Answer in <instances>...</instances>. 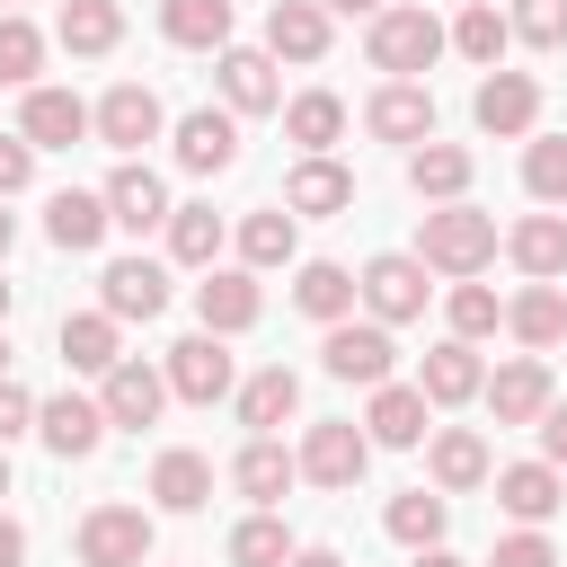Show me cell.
Returning <instances> with one entry per match:
<instances>
[{"instance_id": "17", "label": "cell", "mask_w": 567, "mask_h": 567, "mask_svg": "<svg viewBox=\"0 0 567 567\" xmlns=\"http://www.w3.org/2000/svg\"><path fill=\"white\" fill-rule=\"evenodd\" d=\"M496 478V514H514L523 532H540L558 505H567V470H549V461H505V470H487Z\"/></svg>"}, {"instance_id": "6", "label": "cell", "mask_w": 567, "mask_h": 567, "mask_svg": "<svg viewBox=\"0 0 567 567\" xmlns=\"http://www.w3.org/2000/svg\"><path fill=\"white\" fill-rule=\"evenodd\" d=\"M292 470H301L310 487H337V496H346V487L372 470V434H363V425H346V416H328V425H310V434H301Z\"/></svg>"}, {"instance_id": "37", "label": "cell", "mask_w": 567, "mask_h": 567, "mask_svg": "<svg viewBox=\"0 0 567 567\" xmlns=\"http://www.w3.org/2000/svg\"><path fill=\"white\" fill-rule=\"evenodd\" d=\"M159 35L186 53H221L230 44V0H159Z\"/></svg>"}, {"instance_id": "55", "label": "cell", "mask_w": 567, "mask_h": 567, "mask_svg": "<svg viewBox=\"0 0 567 567\" xmlns=\"http://www.w3.org/2000/svg\"><path fill=\"white\" fill-rule=\"evenodd\" d=\"M9 239H18V221H9V213H0V257H9Z\"/></svg>"}, {"instance_id": "21", "label": "cell", "mask_w": 567, "mask_h": 567, "mask_svg": "<svg viewBox=\"0 0 567 567\" xmlns=\"http://www.w3.org/2000/svg\"><path fill=\"white\" fill-rule=\"evenodd\" d=\"M425 470H434V496H461V487H487V434L478 425H434L425 434Z\"/></svg>"}, {"instance_id": "2", "label": "cell", "mask_w": 567, "mask_h": 567, "mask_svg": "<svg viewBox=\"0 0 567 567\" xmlns=\"http://www.w3.org/2000/svg\"><path fill=\"white\" fill-rule=\"evenodd\" d=\"M443 18L434 9H416V0H390L381 18H372V35H363V53H372V71L381 80H425L434 62H443Z\"/></svg>"}, {"instance_id": "24", "label": "cell", "mask_w": 567, "mask_h": 567, "mask_svg": "<svg viewBox=\"0 0 567 567\" xmlns=\"http://www.w3.org/2000/svg\"><path fill=\"white\" fill-rule=\"evenodd\" d=\"M151 505H159V514H204V505H213V461L186 452V443H168V452L151 461Z\"/></svg>"}, {"instance_id": "38", "label": "cell", "mask_w": 567, "mask_h": 567, "mask_svg": "<svg viewBox=\"0 0 567 567\" xmlns=\"http://www.w3.org/2000/svg\"><path fill=\"white\" fill-rule=\"evenodd\" d=\"M53 35H62V53H115L124 44V9L115 0H62Z\"/></svg>"}, {"instance_id": "15", "label": "cell", "mask_w": 567, "mask_h": 567, "mask_svg": "<svg viewBox=\"0 0 567 567\" xmlns=\"http://www.w3.org/2000/svg\"><path fill=\"white\" fill-rule=\"evenodd\" d=\"M257 310H266V292H257L248 266H204V284H195L204 337H239V328H257Z\"/></svg>"}, {"instance_id": "20", "label": "cell", "mask_w": 567, "mask_h": 567, "mask_svg": "<svg viewBox=\"0 0 567 567\" xmlns=\"http://www.w3.org/2000/svg\"><path fill=\"white\" fill-rule=\"evenodd\" d=\"M35 434H44V452H53V461H89V452L106 443V408H97V399H80V390L35 399Z\"/></svg>"}, {"instance_id": "8", "label": "cell", "mask_w": 567, "mask_h": 567, "mask_svg": "<svg viewBox=\"0 0 567 567\" xmlns=\"http://www.w3.org/2000/svg\"><path fill=\"white\" fill-rule=\"evenodd\" d=\"M470 124L496 133V142H523V133L540 124V80H532V71H487L478 97H470Z\"/></svg>"}, {"instance_id": "43", "label": "cell", "mask_w": 567, "mask_h": 567, "mask_svg": "<svg viewBox=\"0 0 567 567\" xmlns=\"http://www.w3.org/2000/svg\"><path fill=\"white\" fill-rule=\"evenodd\" d=\"M443 310H452V337H461V346H478V337H496V328H505V301H496L478 275H470V284H452V301H443Z\"/></svg>"}, {"instance_id": "29", "label": "cell", "mask_w": 567, "mask_h": 567, "mask_svg": "<svg viewBox=\"0 0 567 567\" xmlns=\"http://www.w3.org/2000/svg\"><path fill=\"white\" fill-rule=\"evenodd\" d=\"M266 53L275 62H319L328 53V9L319 0H275L266 9Z\"/></svg>"}, {"instance_id": "16", "label": "cell", "mask_w": 567, "mask_h": 567, "mask_svg": "<svg viewBox=\"0 0 567 567\" xmlns=\"http://www.w3.org/2000/svg\"><path fill=\"white\" fill-rule=\"evenodd\" d=\"M363 434H372V452H416V443L434 434L425 390H416V381H381V390H372V408H363Z\"/></svg>"}, {"instance_id": "40", "label": "cell", "mask_w": 567, "mask_h": 567, "mask_svg": "<svg viewBox=\"0 0 567 567\" xmlns=\"http://www.w3.org/2000/svg\"><path fill=\"white\" fill-rule=\"evenodd\" d=\"M390 540L399 549H434L443 540V523H452V496H434V487H408V496H390Z\"/></svg>"}, {"instance_id": "58", "label": "cell", "mask_w": 567, "mask_h": 567, "mask_svg": "<svg viewBox=\"0 0 567 567\" xmlns=\"http://www.w3.org/2000/svg\"><path fill=\"white\" fill-rule=\"evenodd\" d=\"M0 496H9V452H0Z\"/></svg>"}, {"instance_id": "33", "label": "cell", "mask_w": 567, "mask_h": 567, "mask_svg": "<svg viewBox=\"0 0 567 567\" xmlns=\"http://www.w3.org/2000/svg\"><path fill=\"white\" fill-rule=\"evenodd\" d=\"M292 257H301V221H292L284 204H257V213L239 221V266L266 275V266H292Z\"/></svg>"}, {"instance_id": "57", "label": "cell", "mask_w": 567, "mask_h": 567, "mask_svg": "<svg viewBox=\"0 0 567 567\" xmlns=\"http://www.w3.org/2000/svg\"><path fill=\"white\" fill-rule=\"evenodd\" d=\"M0 381H9V337H0Z\"/></svg>"}, {"instance_id": "26", "label": "cell", "mask_w": 567, "mask_h": 567, "mask_svg": "<svg viewBox=\"0 0 567 567\" xmlns=\"http://www.w3.org/2000/svg\"><path fill=\"white\" fill-rule=\"evenodd\" d=\"M106 230H115V221H106V195H89V186H62V195L44 204V239H53L62 257H89Z\"/></svg>"}, {"instance_id": "50", "label": "cell", "mask_w": 567, "mask_h": 567, "mask_svg": "<svg viewBox=\"0 0 567 567\" xmlns=\"http://www.w3.org/2000/svg\"><path fill=\"white\" fill-rule=\"evenodd\" d=\"M540 461H549V470H567V399H549V408H540Z\"/></svg>"}, {"instance_id": "22", "label": "cell", "mask_w": 567, "mask_h": 567, "mask_svg": "<svg viewBox=\"0 0 567 567\" xmlns=\"http://www.w3.org/2000/svg\"><path fill=\"white\" fill-rule=\"evenodd\" d=\"M80 133H89V106H80L71 89H44V80H35L27 106H18V142H27V151H71Z\"/></svg>"}, {"instance_id": "31", "label": "cell", "mask_w": 567, "mask_h": 567, "mask_svg": "<svg viewBox=\"0 0 567 567\" xmlns=\"http://www.w3.org/2000/svg\"><path fill=\"white\" fill-rule=\"evenodd\" d=\"M470 168H478V159H470L461 142H416V151H408V186H416L425 204H461V195H470Z\"/></svg>"}, {"instance_id": "1", "label": "cell", "mask_w": 567, "mask_h": 567, "mask_svg": "<svg viewBox=\"0 0 567 567\" xmlns=\"http://www.w3.org/2000/svg\"><path fill=\"white\" fill-rule=\"evenodd\" d=\"M416 266H434V275H452V284H470L487 257H496V213H478V204H434L425 221H416V248H408Z\"/></svg>"}, {"instance_id": "14", "label": "cell", "mask_w": 567, "mask_h": 567, "mask_svg": "<svg viewBox=\"0 0 567 567\" xmlns=\"http://www.w3.org/2000/svg\"><path fill=\"white\" fill-rule=\"evenodd\" d=\"M97 310L124 328V319H159L168 310V266L159 257H115L106 275H97Z\"/></svg>"}, {"instance_id": "18", "label": "cell", "mask_w": 567, "mask_h": 567, "mask_svg": "<svg viewBox=\"0 0 567 567\" xmlns=\"http://www.w3.org/2000/svg\"><path fill=\"white\" fill-rule=\"evenodd\" d=\"M97 195H106V221H115V230H133V239H142V230H168V213H177V204H168V186H159V168H142V159H124Z\"/></svg>"}, {"instance_id": "13", "label": "cell", "mask_w": 567, "mask_h": 567, "mask_svg": "<svg viewBox=\"0 0 567 567\" xmlns=\"http://www.w3.org/2000/svg\"><path fill=\"white\" fill-rule=\"evenodd\" d=\"M363 133L372 142H434V89L425 80H381L372 89V106H363Z\"/></svg>"}, {"instance_id": "42", "label": "cell", "mask_w": 567, "mask_h": 567, "mask_svg": "<svg viewBox=\"0 0 567 567\" xmlns=\"http://www.w3.org/2000/svg\"><path fill=\"white\" fill-rule=\"evenodd\" d=\"M35 71H44V35L18 9H0V89H35Z\"/></svg>"}, {"instance_id": "28", "label": "cell", "mask_w": 567, "mask_h": 567, "mask_svg": "<svg viewBox=\"0 0 567 567\" xmlns=\"http://www.w3.org/2000/svg\"><path fill=\"white\" fill-rule=\"evenodd\" d=\"M292 478H301V470H292V452H284V443H275V434H248V452H239V461H230V487H239V496H248V505H257V514H275V505H284V487H292Z\"/></svg>"}, {"instance_id": "12", "label": "cell", "mask_w": 567, "mask_h": 567, "mask_svg": "<svg viewBox=\"0 0 567 567\" xmlns=\"http://www.w3.org/2000/svg\"><path fill=\"white\" fill-rule=\"evenodd\" d=\"M213 80H221V106H230V115L284 106V80H275V53H266V44H221V53H213Z\"/></svg>"}, {"instance_id": "52", "label": "cell", "mask_w": 567, "mask_h": 567, "mask_svg": "<svg viewBox=\"0 0 567 567\" xmlns=\"http://www.w3.org/2000/svg\"><path fill=\"white\" fill-rule=\"evenodd\" d=\"M284 567H346V558H337V549H328V540H310V549H292V558H284Z\"/></svg>"}, {"instance_id": "9", "label": "cell", "mask_w": 567, "mask_h": 567, "mask_svg": "<svg viewBox=\"0 0 567 567\" xmlns=\"http://www.w3.org/2000/svg\"><path fill=\"white\" fill-rule=\"evenodd\" d=\"M177 168L186 177H230L239 168V115L230 106H186L177 115Z\"/></svg>"}, {"instance_id": "35", "label": "cell", "mask_w": 567, "mask_h": 567, "mask_svg": "<svg viewBox=\"0 0 567 567\" xmlns=\"http://www.w3.org/2000/svg\"><path fill=\"white\" fill-rule=\"evenodd\" d=\"M62 363H71V372H97V381H106V372L124 363V328H115L106 310H71V319H62Z\"/></svg>"}, {"instance_id": "25", "label": "cell", "mask_w": 567, "mask_h": 567, "mask_svg": "<svg viewBox=\"0 0 567 567\" xmlns=\"http://www.w3.org/2000/svg\"><path fill=\"white\" fill-rule=\"evenodd\" d=\"M505 257L532 275V284H567V213H523L505 230Z\"/></svg>"}, {"instance_id": "32", "label": "cell", "mask_w": 567, "mask_h": 567, "mask_svg": "<svg viewBox=\"0 0 567 567\" xmlns=\"http://www.w3.org/2000/svg\"><path fill=\"white\" fill-rule=\"evenodd\" d=\"M346 204H354V177H346L337 159H292V177H284V213H292V221H301V213L328 221V213H346Z\"/></svg>"}, {"instance_id": "36", "label": "cell", "mask_w": 567, "mask_h": 567, "mask_svg": "<svg viewBox=\"0 0 567 567\" xmlns=\"http://www.w3.org/2000/svg\"><path fill=\"white\" fill-rule=\"evenodd\" d=\"M284 133L301 142V159H328L337 133H346V97H337V89H301V97L284 106Z\"/></svg>"}, {"instance_id": "27", "label": "cell", "mask_w": 567, "mask_h": 567, "mask_svg": "<svg viewBox=\"0 0 567 567\" xmlns=\"http://www.w3.org/2000/svg\"><path fill=\"white\" fill-rule=\"evenodd\" d=\"M292 310L319 319V328L354 319V266H337V257H301V275H292Z\"/></svg>"}, {"instance_id": "49", "label": "cell", "mask_w": 567, "mask_h": 567, "mask_svg": "<svg viewBox=\"0 0 567 567\" xmlns=\"http://www.w3.org/2000/svg\"><path fill=\"white\" fill-rule=\"evenodd\" d=\"M27 177H35V151H27L18 133H0V204H9V195H18Z\"/></svg>"}, {"instance_id": "51", "label": "cell", "mask_w": 567, "mask_h": 567, "mask_svg": "<svg viewBox=\"0 0 567 567\" xmlns=\"http://www.w3.org/2000/svg\"><path fill=\"white\" fill-rule=\"evenodd\" d=\"M0 567H27V523L0 514Z\"/></svg>"}, {"instance_id": "30", "label": "cell", "mask_w": 567, "mask_h": 567, "mask_svg": "<svg viewBox=\"0 0 567 567\" xmlns=\"http://www.w3.org/2000/svg\"><path fill=\"white\" fill-rule=\"evenodd\" d=\"M284 416H301V372H292V363L248 372V381H239V425H248V434H275Z\"/></svg>"}, {"instance_id": "44", "label": "cell", "mask_w": 567, "mask_h": 567, "mask_svg": "<svg viewBox=\"0 0 567 567\" xmlns=\"http://www.w3.org/2000/svg\"><path fill=\"white\" fill-rule=\"evenodd\" d=\"M292 558V532L275 523V514H248L239 532H230V567H284Z\"/></svg>"}, {"instance_id": "47", "label": "cell", "mask_w": 567, "mask_h": 567, "mask_svg": "<svg viewBox=\"0 0 567 567\" xmlns=\"http://www.w3.org/2000/svg\"><path fill=\"white\" fill-rule=\"evenodd\" d=\"M487 567H558V549H549V540H540V532H505V540H496V558H487Z\"/></svg>"}, {"instance_id": "56", "label": "cell", "mask_w": 567, "mask_h": 567, "mask_svg": "<svg viewBox=\"0 0 567 567\" xmlns=\"http://www.w3.org/2000/svg\"><path fill=\"white\" fill-rule=\"evenodd\" d=\"M9 301H18V292H9V284H0V319H9Z\"/></svg>"}, {"instance_id": "46", "label": "cell", "mask_w": 567, "mask_h": 567, "mask_svg": "<svg viewBox=\"0 0 567 567\" xmlns=\"http://www.w3.org/2000/svg\"><path fill=\"white\" fill-rule=\"evenodd\" d=\"M505 27H514V44L558 53V44H567V0H514V9H505Z\"/></svg>"}, {"instance_id": "5", "label": "cell", "mask_w": 567, "mask_h": 567, "mask_svg": "<svg viewBox=\"0 0 567 567\" xmlns=\"http://www.w3.org/2000/svg\"><path fill=\"white\" fill-rule=\"evenodd\" d=\"M319 363H328V381H363V390H381L390 363H399V337H390L381 319H337V328L319 337Z\"/></svg>"}, {"instance_id": "34", "label": "cell", "mask_w": 567, "mask_h": 567, "mask_svg": "<svg viewBox=\"0 0 567 567\" xmlns=\"http://www.w3.org/2000/svg\"><path fill=\"white\" fill-rule=\"evenodd\" d=\"M505 328H514V346H558L567 337V284H523L514 301H505Z\"/></svg>"}, {"instance_id": "41", "label": "cell", "mask_w": 567, "mask_h": 567, "mask_svg": "<svg viewBox=\"0 0 567 567\" xmlns=\"http://www.w3.org/2000/svg\"><path fill=\"white\" fill-rule=\"evenodd\" d=\"M168 257L204 275V266L221 257V213H213V204H177V213H168Z\"/></svg>"}, {"instance_id": "53", "label": "cell", "mask_w": 567, "mask_h": 567, "mask_svg": "<svg viewBox=\"0 0 567 567\" xmlns=\"http://www.w3.org/2000/svg\"><path fill=\"white\" fill-rule=\"evenodd\" d=\"M408 567H470V558H461V549H443V540H434V549H408Z\"/></svg>"}, {"instance_id": "59", "label": "cell", "mask_w": 567, "mask_h": 567, "mask_svg": "<svg viewBox=\"0 0 567 567\" xmlns=\"http://www.w3.org/2000/svg\"><path fill=\"white\" fill-rule=\"evenodd\" d=\"M9 9H18V0H9Z\"/></svg>"}, {"instance_id": "11", "label": "cell", "mask_w": 567, "mask_h": 567, "mask_svg": "<svg viewBox=\"0 0 567 567\" xmlns=\"http://www.w3.org/2000/svg\"><path fill=\"white\" fill-rule=\"evenodd\" d=\"M97 408H106V434H115V425L142 434V425H159V408H168V372L142 363V354H124V363L97 381Z\"/></svg>"}, {"instance_id": "10", "label": "cell", "mask_w": 567, "mask_h": 567, "mask_svg": "<svg viewBox=\"0 0 567 567\" xmlns=\"http://www.w3.org/2000/svg\"><path fill=\"white\" fill-rule=\"evenodd\" d=\"M159 372H168V399H186V408L230 399V346H221V337H204V328H195V337H177Z\"/></svg>"}, {"instance_id": "48", "label": "cell", "mask_w": 567, "mask_h": 567, "mask_svg": "<svg viewBox=\"0 0 567 567\" xmlns=\"http://www.w3.org/2000/svg\"><path fill=\"white\" fill-rule=\"evenodd\" d=\"M18 434H35V399H27L18 381H0V452H9Z\"/></svg>"}, {"instance_id": "19", "label": "cell", "mask_w": 567, "mask_h": 567, "mask_svg": "<svg viewBox=\"0 0 567 567\" xmlns=\"http://www.w3.org/2000/svg\"><path fill=\"white\" fill-rule=\"evenodd\" d=\"M478 399H487V416H496V425H540V408H549L558 390H549V363H540V354H514V363H496V372H487V390H478Z\"/></svg>"}, {"instance_id": "39", "label": "cell", "mask_w": 567, "mask_h": 567, "mask_svg": "<svg viewBox=\"0 0 567 567\" xmlns=\"http://www.w3.org/2000/svg\"><path fill=\"white\" fill-rule=\"evenodd\" d=\"M443 35H452V44H461L478 71H505V44H514V27H505V9H496V0H470V9H461Z\"/></svg>"}, {"instance_id": "54", "label": "cell", "mask_w": 567, "mask_h": 567, "mask_svg": "<svg viewBox=\"0 0 567 567\" xmlns=\"http://www.w3.org/2000/svg\"><path fill=\"white\" fill-rule=\"evenodd\" d=\"M319 9H346V18H381L390 0H319Z\"/></svg>"}, {"instance_id": "4", "label": "cell", "mask_w": 567, "mask_h": 567, "mask_svg": "<svg viewBox=\"0 0 567 567\" xmlns=\"http://www.w3.org/2000/svg\"><path fill=\"white\" fill-rule=\"evenodd\" d=\"M425 292H434V284H425V266H416L408 248H381V257L354 275V301H363L381 328H408V319H425Z\"/></svg>"}, {"instance_id": "45", "label": "cell", "mask_w": 567, "mask_h": 567, "mask_svg": "<svg viewBox=\"0 0 567 567\" xmlns=\"http://www.w3.org/2000/svg\"><path fill=\"white\" fill-rule=\"evenodd\" d=\"M523 186H532V204H567V133H540L523 151Z\"/></svg>"}, {"instance_id": "23", "label": "cell", "mask_w": 567, "mask_h": 567, "mask_svg": "<svg viewBox=\"0 0 567 567\" xmlns=\"http://www.w3.org/2000/svg\"><path fill=\"white\" fill-rule=\"evenodd\" d=\"M416 390H425V408H461V399H478V390H487V363H478V346H461V337L425 346V363H416Z\"/></svg>"}, {"instance_id": "7", "label": "cell", "mask_w": 567, "mask_h": 567, "mask_svg": "<svg viewBox=\"0 0 567 567\" xmlns=\"http://www.w3.org/2000/svg\"><path fill=\"white\" fill-rule=\"evenodd\" d=\"M159 124H168V106H159V89H142V80H115L97 106H89V133L106 142V151H142V142H159Z\"/></svg>"}, {"instance_id": "3", "label": "cell", "mask_w": 567, "mask_h": 567, "mask_svg": "<svg viewBox=\"0 0 567 567\" xmlns=\"http://www.w3.org/2000/svg\"><path fill=\"white\" fill-rule=\"evenodd\" d=\"M71 540H80V567H151L159 523H151L142 505H89Z\"/></svg>"}]
</instances>
